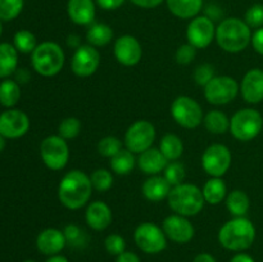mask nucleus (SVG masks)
<instances>
[{"instance_id": "obj_1", "label": "nucleus", "mask_w": 263, "mask_h": 262, "mask_svg": "<svg viewBox=\"0 0 263 262\" xmlns=\"http://www.w3.org/2000/svg\"><path fill=\"white\" fill-rule=\"evenodd\" d=\"M91 192L92 184L90 176L81 170H71L59 182L58 198L64 207L76 211L89 202Z\"/></svg>"}, {"instance_id": "obj_2", "label": "nucleus", "mask_w": 263, "mask_h": 262, "mask_svg": "<svg viewBox=\"0 0 263 262\" xmlns=\"http://www.w3.org/2000/svg\"><path fill=\"white\" fill-rule=\"evenodd\" d=\"M216 41L228 53H240L252 41L251 27L240 18H226L216 27Z\"/></svg>"}, {"instance_id": "obj_3", "label": "nucleus", "mask_w": 263, "mask_h": 262, "mask_svg": "<svg viewBox=\"0 0 263 262\" xmlns=\"http://www.w3.org/2000/svg\"><path fill=\"white\" fill-rule=\"evenodd\" d=\"M256 239V228L247 217H234L221 226L218 241L229 251L240 252L248 249Z\"/></svg>"}, {"instance_id": "obj_4", "label": "nucleus", "mask_w": 263, "mask_h": 262, "mask_svg": "<svg viewBox=\"0 0 263 262\" xmlns=\"http://www.w3.org/2000/svg\"><path fill=\"white\" fill-rule=\"evenodd\" d=\"M168 205L176 215H181L184 217L195 216L204 207V197L203 192L193 184H182L172 186L168 197Z\"/></svg>"}, {"instance_id": "obj_5", "label": "nucleus", "mask_w": 263, "mask_h": 262, "mask_svg": "<svg viewBox=\"0 0 263 262\" xmlns=\"http://www.w3.org/2000/svg\"><path fill=\"white\" fill-rule=\"evenodd\" d=\"M66 55L61 46L53 41H44L32 51L31 63L33 69L44 77H53L62 71Z\"/></svg>"}, {"instance_id": "obj_6", "label": "nucleus", "mask_w": 263, "mask_h": 262, "mask_svg": "<svg viewBox=\"0 0 263 262\" xmlns=\"http://www.w3.org/2000/svg\"><path fill=\"white\" fill-rule=\"evenodd\" d=\"M263 127L261 113L252 108L238 110L230 120V133L240 141H251L259 135Z\"/></svg>"}, {"instance_id": "obj_7", "label": "nucleus", "mask_w": 263, "mask_h": 262, "mask_svg": "<svg viewBox=\"0 0 263 262\" xmlns=\"http://www.w3.org/2000/svg\"><path fill=\"white\" fill-rule=\"evenodd\" d=\"M171 116L184 128H195L203 122V109L199 103L187 95H180L172 102Z\"/></svg>"}, {"instance_id": "obj_8", "label": "nucleus", "mask_w": 263, "mask_h": 262, "mask_svg": "<svg viewBox=\"0 0 263 262\" xmlns=\"http://www.w3.org/2000/svg\"><path fill=\"white\" fill-rule=\"evenodd\" d=\"M40 156L48 169L61 171L68 163V144L59 135L48 136L40 144Z\"/></svg>"}, {"instance_id": "obj_9", "label": "nucleus", "mask_w": 263, "mask_h": 262, "mask_svg": "<svg viewBox=\"0 0 263 262\" xmlns=\"http://www.w3.org/2000/svg\"><path fill=\"white\" fill-rule=\"evenodd\" d=\"M240 86L231 76H215L204 86V98L213 105H225L233 102Z\"/></svg>"}, {"instance_id": "obj_10", "label": "nucleus", "mask_w": 263, "mask_h": 262, "mask_svg": "<svg viewBox=\"0 0 263 262\" xmlns=\"http://www.w3.org/2000/svg\"><path fill=\"white\" fill-rule=\"evenodd\" d=\"M134 239L139 248L148 254H156L166 249L167 236L163 229L153 222H143L135 229Z\"/></svg>"}, {"instance_id": "obj_11", "label": "nucleus", "mask_w": 263, "mask_h": 262, "mask_svg": "<svg viewBox=\"0 0 263 262\" xmlns=\"http://www.w3.org/2000/svg\"><path fill=\"white\" fill-rule=\"evenodd\" d=\"M156 139V127L146 120H139L127 128L125 134V145L133 153H143L152 148Z\"/></svg>"}, {"instance_id": "obj_12", "label": "nucleus", "mask_w": 263, "mask_h": 262, "mask_svg": "<svg viewBox=\"0 0 263 262\" xmlns=\"http://www.w3.org/2000/svg\"><path fill=\"white\" fill-rule=\"evenodd\" d=\"M231 166V152L223 144H212L202 156V167L211 177H222Z\"/></svg>"}, {"instance_id": "obj_13", "label": "nucleus", "mask_w": 263, "mask_h": 262, "mask_svg": "<svg viewBox=\"0 0 263 262\" xmlns=\"http://www.w3.org/2000/svg\"><path fill=\"white\" fill-rule=\"evenodd\" d=\"M186 38L195 49H205L216 38L215 22L207 15H197L187 26Z\"/></svg>"}, {"instance_id": "obj_14", "label": "nucleus", "mask_w": 263, "mask_h": 262, "mask_svg": "<svg viewBox=\"0 0 263 262\" xmlns=\"http://www.w3.org/2000/svg\"><path fill=\"white\" fill-rule=\"evenodd\" d=\"M100 66V53L95 46L81 45L76 49L71 61V68L76 76L89 77L97 72Z\"/></svg>"}, {"instance_id": "obj_15", "label": "nucleus", "mask_w": 263, "mask_h": 262, "mask_svg": "<svg viewBox=\"0 0 263 262\" xmlns=\"http://www.w3.org/2000/svg\"><path fill=\"white\" fill-rule=\"evenodd\" d=\"M113 53L118 63L126 67L136 66L143 57V48L133 35H122L115 41Z\"/></svg>"}, {"instance_id": "obj_16", "label": "nucleus", "mask_w": 263, "mask_h": 262, "mask_svg": "<svg viewBox=\"0 0 263 262\" xmlns=\"http://www.w3.org/2000/svg\"><path fill=\"white\" fill-rule=\"evenodd\" d=\"M30 128V118L20 109L5 110L0 115V135L8 139H17Z\"/></svg>"}, {"instance_id": "obj_17", "label": "nucleus", "mask_w": 263, "mask_h": 262, "mask_svg": "<svg viewBox=\"0 0 263 262\" xmlns=\"http://www.w3.org/2000/svg\"><path fill=\"white\" fill-rule=\"evenodd\" d=\"M162 229L167 238L179 244L189 243L195 234L193 223L181 215H171L164 218Z\"/></svg>"}, {"instance_id": "obj_18", "label": "nucleus", "mask_w": 263, "mask_h": 262, "mask_svg": "<svg viewBox=\"0 0 263 262\" xmlns=\"http://www.w3.org/2000/svg\"><path fill=\"white\" fill-rule=\"evenodd\" d=\"M241 97L246 102L251 104H257V103L263 100V71L259 68L249 69L244 74L240 84Z\"/></svg>"}, {"instance_id": "obj_19", "label": "nucleus", "mask_w": 263, "mask_h": 262, "mask_svg": "<svg viewBox=\"0 0 263 262\" xmlns=\"http://www.w3.org/2000/svg\"><path fill=\"white\" fill-rule=\"evenodd\" d=\"M67 240L63 231L55 228H49L41 231L36 238V247L46 256H55L66 247Z\"/></svg>"}, {"instance_id": "obj_20", "label": "nucleus", "mask_w": 263, "mask_h": 262, "mask_svg": "<svg viewBox=\"0 0 263 262\" xmlns=\"http://www.w3.org/2000/svg\"><path fill=\"white\" fill-rule=\"evenodd\" d=\"M86 223L91 229L97 231L105 230L112 223L113 216L112 210L109 205L102 200H95L87 205L86 213H85Z\"/></svg>"}, {"instance_id": "obj_21", "label": "nucleus", "mask_w": 263, "mask_h": 262, "mask_svg": "<svg viewBox=\"0 0 263 262\" xmlns=\"http://www.w3.org/2000/svg\"><path fill=\"white\" fill-rule=\"evenodd\" d=\"M67 13L69 20L76 25H91L95 18L94 0H68Z\"/></svg>"}, {"instance_id": "obj_22", "label": "nucleus", "mask_w": 263, "mask_h": 262, "mask_svg": "<svg viewBox=\"0 0 263 262\" xmlns=\"http://www.w3.org/2000/svg\"><path fill=\"white\" fill-rule=\"evenodd\" d=\"M167 164H168V161L159 149L149 148L148 151L139 154L138 166L146 175H152V176L158 175L166 169Z\"/></svg>"}, {"instance_id": "obj_23", "label": "nucleus", "mask_w": 263, "mask_h": 262, "mask_svg": "<svg viewBox=\"0 0 263 262\" xmlns=\"http://www.w3.org/2000/svg\"><path fill=\"white\" fill-rule=\"evenodd\" d=\"M171 189L172 185L167 181L166 177L159 176V175H153L146 179L141 188L144 197L151 202H161L166 199Z\"/></svg>"}, {"instance_id": "obj_24", "label": "nucleus", "mask_w": 263, "mask_h": 262, "mask_svg": "<svg viewBox=\"0 0 263 262\" xmlns=\"http://www.w3.org/2000/svg\"><path fill=\"white\" fill-rule=\"evenodd\" d=\"M170 12L181 20H190L199 14L203 0H166Z\"/></svg>"}, {"instance_id": "obj_25", "label": "nucleus", "mask_w": 263, "mask_h": 262, "mask_svg": "<svg viewBox=\"0 0 263 262\" xmlns=\"http://www.w3.org/2000/svg\"><path fill=\"white\" fill-rule=\"evenodd\" d=\"M18 66V50L8 43L0 44V79L13 74Z\"/></svg>"}, {"instance_id": "obj_26", "label": "nucleus", "mask_w": 263, "mask_h": 262, "mask_svg": "<svg viewBox=\"0 0 263 262\" xmlns=\"http://www.w3.org/2000/svg\"><path fill=\"white\" fill-rule=\"evenodd\" d=\"M205 203L220 204L228 197V188L221 177H211L202 189Z\"/></svg>"}, {"instance_id": "obj_27", "label": "nucleus", "mask_w": 263, "mask_h": 262, "mask_svg": "<svg viewBox=\"0 0 263 262\" xmlns=\"http://www.w3.org/2000/svg\"><path fill=\"white\" fill-rule=\"evenodd\" d=\"M225 200L229 212L234 217H244L249 211V207H251V200H249L248 194L243 190H233L231 193H229Z\"/></svg>"}, {"instance_id": "obj_28", "label": "nucleus", "mask_w": 263, "mask_h": 262, "mask_svg": "<svg viewBox=\"0 0 263 262\" xmlns=\"http://www.w3.org/2000/svg\"><path fill=\"white\" fill-rule=\"evenodd\" d=\"M113 39V30L107 23H92L86 32V40L95 48L108 45Z\"/></svg>"}, {"instance_id": "obj_29", "label": "nucleus", "mask_w": 263, "mask_h": 262, "mask_svg": "<svg viewBox=\"0 0 263 262\" xmlns=\"http://www.w3.org/2000/svg\"><path fill=\"white\" fill-rule=\"evenodd\" d=\"M159 151L168 162L177 161L184 153V144H182L181 139L175 134H166L161 139Z\"/></svg>"}, {"instance_id": "obj_30", "label": "nucleus", "mask_w": 263, "mask_h": 262, "mask_svg": "<svg viewBox=\"0 0 263 262\" xmlns=\"http://www.w3.org/2000/svg\"><path fill=\"white\" fill-rule=\"evenodd\" d=\"M203 122L207 131L216 135H221L230 130V120L221 110H210L203 118Z\"/></svg>"}, {"instance_id": "obj_31", "label": "nucleus", "mask_w": 263, "mask_h": 262, "mask_svg": "<svg viewBox=\"0 0 263 262\" xmlns=\"http://www.w3.org/2000/svg\"><path fill=\"white\" fill-rule=\"evenodd\" d=\"M135 167V157L128 149H121L110 158V169L117 175H128Z\"/></svg>"}, {"instance_id": "obj_32", "label": "nucleus", "mask_w": 263, "mask_h": 262, "mask_svg": "<svg viewBox=\"0 0 263 262\" xmlns=\"http://www.w3.org/2000/svg\"><path fill=\"white\" fill-rule=\"evenodd\" d=\"M21 98L20 85L13 80H4L0 82V104L3 107L12 108Z\"/></svg>"}, {"instance_id": "obj_33", "label": "nucleus", "mask_w": 263, "mask_h": 262, "mask_svg": "<svg viewBox=\"0 0 263 262\" xmlns=\"http://www.w3.org/2000/svg\"><path fill=\"white\" fill-rule=\"evenodd\" d=\"M37 46V41H36V36L33 35L31 31L21 30L15 32L14 35V48L17 49L20 53H32Z\"/></svg>"}, {"instance_id": "obj_34", "label": "nucleus", "mask_w": 263, "mask_h": 262, "mask_svg": "<svg viewBox=\"0 0 263 262\" xmlns=\"http://www.w3.org/2000/svg\"><path fill=\"white\" fill-rule=\"evenodd\" d=\"M92 184V189L97 192L103 193L108 192L113 185V175L112 172L105 169H98L90 176Z\"/></svg>"}, {"instance_id": "obj_35", "label": "nucleus", "mask_w": 263, "mask_h": 262, "mask_svg": "<svg viewBox=\"0 0 263 262\" xmlns=\"http://www.w3.org/2000/svg\"><path fill=\"white\" fill-rule=\"evenodd\" d=\"M81 131V122L77 117H67L61 121L58 126V135L64 140L74 139Z\"/></svg>"}, {"instance_id": "obj_36", "label": "nucleus", "mask_w": 263, "mask_h": 262, "mask_svg": "<svg viewBox=\"0 0 263 262\" xmlns=\"http://www.w3.org/2000/svg\"><path fill=\"white\" fill-rule=\"evenodd\" d=\"M23 9V0H0V20L12 21Z\"/></svg>"}, {"instance_id": "obj_37", "label": "nucleus", "mask_w": 263, "mask_h": 262, "mask_svg": "<svg viewBox=\"0 0 263 262\" xmlns=\"http://www.w3.org/2000/svg\"><path fill=\"white\" fill-rule=\"evenodd\" d=\"M121 149H122V141L116 136H105L98 143V152L107 158H112Z\"/></svg>"}, {"instance_id": "obj_38", "label": "nucleus", "mask_w": 263, "mask_h": 262, "mask_svg": "<svg viewBox=\"0 0 263 262\" xmlns=\"http://www.w3.org/2000/svg\"><path fill=\"white\" fill-rule=\"evenodd\" d=\"M164 177L172 186L182 184L185 179V167L177 161L170 162L164 169Z\"/></svg>"}, {"instance_id": "obj_39", "label": "nucleus", "mask_w": 263, "mask_h": 262, "mask_svg": "<svg viewBox=\"0 0 263 262\" xmlns=\"http://www.w3.org/2000/svg\"><path fill=\"white\" fill-rule=\"evenodd\" d=\"M104 247L107 249V252L112 256H120L123 252H126V241L118 234H110L105 238L104 240Z\"/></svg>"}, {"instance_id": "obj_40", "label": "nucleus", "mask_w": 263, "mask_h": 262, "mask_svg": "<svg viewBox=\"0 0 263 262\" xmlns=\"http://www.w3.org/2000/svg\"><path fill=\"white\" fill-rule=\"evenodd\" d=\"M246 23L251 28L263 27V4H254L246 12Z\"/></svg>"}, {"instance_id": "obj_41", "label": "nucleus", "mask_w": 263, "mask_h": 262, "mask_svg": "<svg viewBox=\"0 0 263 262\" xmlns=\"http://www.w3.org/2000/svg\"><path fill=\"white\" fill-rule=\"evenodd\" d=\"M215 77V67L210 63H203L195 68L194 71V81L198 85L204 87L211 80Z\"/></svg>"}, {"instance_id": "obj_42", "label": "nucleus", "mask_w": 263, "mask_h": 262, "mask_svg": "<svg viewBox=\"0 0 263 262\" xmlns=\"http://www.w3.org/2000/svg\"><path fill=\"white\" fill-rule=\"evenodd\" d=\"M197 55V49L193 45L187 44H182L177 48L176 54H175V59L179 64L181 66H186V64H190L193 62V59Z\"/></svg>"}, {"instance_id": "obj_43", "label": "nucleus", "mask_w": 263, "mask_h": 262, "mask_svg": "<svg viewBox=\"0 0 263 262\" xmlns=\"http://www.w3.org/2000/svg\"><path fill=\"white\" fill-rule=\"evenodd\" d=\"M63 233L64 236H66L67 243L72 244V246H81V244L85 243L84 239L86 238V235H85L84 231H82L79 226L74 225V223L67 225L66 228H64Z\"/></svg>"}, {"instance_id": "obj_44", "label": "nucleus", "mask_w": 263, "mask_h": 262, "mask_svg": "<svg viewBox=\"0 0 263 262\" xmlns=\"http://www.w3.org/2000/svg\"><path fill=\"white\" fill-rule=\"evenodd\" d=\"M252 45H253L254 50L258 54L263 55V27L258 28L256 32L252 35Z\"/></svg>"}, {"instance_id": "obj_45", "label": "nucleus", "mask_w": 263, "mask_h": 262, "mask_svg": "<svg viewBox=\"0 0 263 262\" xmlns=\"http://www.w3.org/2000/svg\"><path fill=\"white\" fill-rule=\"evenodd\" d=\"M97 4L99 5L102 9L104 10H115L118 9L120 7H122L125 4L126 0H95Z\"/></svg>"}, {"instance_id": "obj_46", "label": "nucleus", "mask_w": 263, "mask_h": 262, "mask_svg": "<svg viewBox=\"0 0 263 262\" xmlns=\"http://www.w3.org/2000/svg\"><path fill=\"white\" fill-rule=\"evenodd\" d=\"M133 4H135L136 7L145 8V9H151V8H156L158 5H161L163 3V0H131Z\"/></svg>"}, {"instance_id": "obj_47", "label": "nucleus", "mask_w": 263, "mask_h": 262, "mask_svg": "<svg viewBox=\"0 0 263 262\" xmlns=\"http://www.w3.org/2000/svg\"><path fill=\"white\" fill-rule=\"evenodd\" d=\"M116 262H140V258L133 252H123L122 254L117 256Z\"/></svg>"}, {"instance_id": "obj_48", "label": "nucleus", "mask_w": 263, "mask_h": 262, "mask_svg": "<svg viewBox=\"0 0 263 262\" xmlns=\"http://www.w3.org/2000/svg\"><path fill=\"white\" fill-rule=\"evenodd\" d=\"M193 262H216L215 257L210 253H200L193 259Z\"/></svg>"}, {"instance_id": "obj_49", "label": "nucleus", "mask_w": 263, "mask_h": 262, "mask_svg": "<svg viewBox=\"0 0 263 262\" xmlns=\"http://www.w3.org/2000/svg\"><path fill=\"white\" fill-rule=\"evenodd\" d=\"M230 262H256L253 258H252L249 254H246V253H239L236 254V256H234L233 258H231Z\"/></svg>"}, {"instance_id": "obj_50", "label": "nucleus", "mask_w": 263, "mask_h": 262, "mask_svg": "<svg viewBox=\"0 0 263 262\" xmlns=\"http://www.w3.org/2000/svg\"><path fill=\"white\" fill-rule=\"evenodd\" d=\"M67 45L71 46V48L79 49L80 46H81V44H80L79 36H77V35H69L68 38H67Z\"/></svg>"}, {"instance_id": "obj_51", "label": "nucleus", "mask_w": 263, "mask_h": 262, "mask_svg": "<svg viewBox=\"0 0 263 262\" xmlns=\"http://www.w3.org/2000/svg\"><path fill=\"white\" fill-rule=\"evenodd\" d=\"M45 262H69V261L64 256H61V254H55V256H50V258L46 259Z\"/></svg>"}, {"instance_id": "obj_52", "label": "nucleus", "mask_w": 263, "mask_h": 262, "mask_svg": "<svg viewBox=\"0 0 263 262\" xmlns=\"http://www.w3.org/2000/svg\"><path fill=\"white\" fill-rule=\"evenodd\" d=\"M5 148V138L3 135H0V152Z\"/></svg>"}, {"instance_id": "obj_53", "label": "nucleus", "mask_w": 263, "mask_h": 262, "mask_svg": "<svg viewBox=\"0 0 263 262\" xmlns=\"http://www.w3.org/2000/svg\"><path fill=\"white\" fill-rule=\"evenodd\" d=\"M2 31H3V26H2V20H0V35H2Z\"/></svg>"}, {"instance_id": "obj_54", "label": "nucleus", "mask_w": 263, "mask_h": 262, "mask_svg": "<svg viewBox=\"0 0 263 262\" xmlns=\"http://www.w3.org/2000/svg\"><path fill=\"white\" fill-rule=\"evenodd\" d=\"M25 262H35V261H31V259H27V261H25Z\"/></svg>"}]
</instances>
